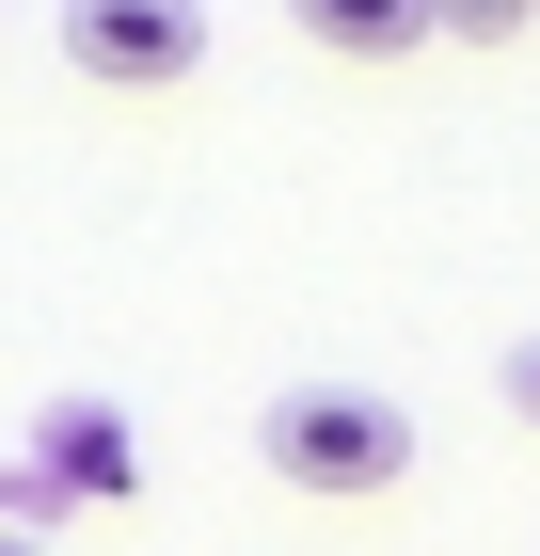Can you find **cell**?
Here are the masks:
<instances>
[{"label": "cell", "instance_id": "1", "mask_svg": "<svg viewBox=\"0 0 540 556\" xmlns=\"http://www.w3.org/2000/svg\"><path fill=\"white\" fill-rule=\"evenodd\" d=\"M254 462L287 477V493L366 509V493H398V477H414V414H398L381 382H287L271 414H254Z\"/></svg>", "mask_w": 540, "mask_h": 556}, {"label": "cell", "instance_id": "2", "mask_svg": "<svg viewBox=\"0 0 540 556\" xmlns=\"http://www.w3.org/2000/svg\"><path fill=\"white\" fill-rule=\"evenodd\" d=\"M64 64L112 80V96H160V80L208 64V16L191 0H64Z\"/></svg>", "mask_w": 540, "mask_h": 556}, {"label": "cell", "instance_id": "3", "mask_svg": "<svg viewBox=\"0 0 540 556\" xmlns=\"http://www.w3.org/2000/svg\"><path fill=\"white\" fill-rule=\"evenodd\" d=\"M48 493V509H127L143 493V445H127V414L112 397H48V429H33V462H16Z\"/></svg>", "mask_w": 540, "mask_h": 556}, {"label": "cell", "instance_id": "4", "mask_svg": "<svg viewBox=\"0 0 540 556\" xmlns=\"http://www.w3.org/2000/svg\"><path fill=\"white\" fill-rule=\"evenodd\" d=\"M302 33L334 64H398V48H429V16H398V0H302Z\"/></svg>", "mask_w": 540, "mask_h": 556}, {"label": "cell", "instance_id": "5", "mask_svg": "<svg viewBox=\"0 0 540 556\" xmlns=\"http://www.w3.org/2000/svg\"><path fill=\"white\" fill-rule=\"evenodd\" d=\"M508 414H525V429H540V334H525V350H508Z\"/></svg>", "mask_w": 540, "mask_h": 556}, {"label": "cell", "instance_id": "6", "mask_svg": "<svg viewBox=\"0 0 540 556\" xmlns=\"http://www.w3.org/2000/svg\"><path fill=\"white\" fill-rule=\"evenodd\" d=\"M0 556H48V541H16V525H0Z\"/></svg>", "mask_w": 540, "mask_h": 556}]
</instances>
